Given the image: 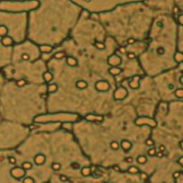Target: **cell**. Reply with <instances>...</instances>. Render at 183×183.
<instances>
[{
  "label": "cell",
  "mask_w": 183,
  "mask_h": 183,
  "mask_svg": "<svg viewBox=\"0 0 183 183\" xmlns=\"http://www.w3.org/2000/svg\"><path fill=\"white\" fill-rule=\"evenodd\" d=\"M128 95V91L126 90V88L124 87H120V88H118L114 93V99L117 100H124L125 98Z\"/></svg>",
  "instance_id": "cell-1"
},
{
  "label": "cell",
  "mask_w": 183,
  "mask_h": 183,
  "mask_svg": "<svg viewBox=\"0 0 183 183\" xmlns=\"http://www.w3.org/2000/svg\"><path fill=\"white\" fill-rule=\"evenodd\" d=\"M95 88L99 92H107L110 89V84L107 81H98L95 84Z\"/></svg>",
  "instance_id": "cell-2"
},
{
  "label": "cell",
  "mask_w": 183,
  "mask_h": 183,
  "mask_svg": "<svg viewBox=\"0 0 183 183\" xmlns=\"http://www.w3.org/2000/svg\"><path fill=\"white\" fill-rule=\"evenodd\" d=\"M120 63H121V59L117 55H112L111 57H109L108 59V64L112 66V67H118Z\"/></svg>",
  "instance_id": "cell-3"
},
{
  "label": "cell",
  "mask_w": 183,
  "mask_h": 183,
  "mask_svg": "<svg viewBox=\"0 0 183 183\" xmlns=\"http://www.w3.org/2000/svg\"><path fill=\"white\" fill-rule=\"evenodd\" d=\"M140 78H141L140 75H136V76L133 77V79L130 81L129 83H128V85H129L130 88H132V89H138L139 88Z\"/></svg>",
  "instance_id": "cell-4"
},
{
  "label": "cell",
  "mask_w": 183,
  "mask_h": 183,
  "mask_svg": "<svg viewBox=\"0 0 183 183\" xmlns=\"http://www.w3.org/2000/svg\"><path fill=\"white\" fill-rule=\"evenodd\" d=\"M46 161V156L43 154H37L34 156V162L37 165H42Z\"/></svg>",
  "instance_id": "cell-5"
},
{
  "label": "cell",
  "mask_w": 183,
  "mask_h": 183,
  "mask_svg": "<svg viewBox=\"0 0 183 183\" xmlns=\"http://www.w3.org/2000/svg\"><path fill=\"white\" fill-rule=\"evenodd\" d=\"M120 146L125 152H128L132 148V143L128 139H122L120 142Z\"/></svg>",
  "instance_id": "cell-6"
},
{
  "label": "cell",
  "mask_w": 183,
  "mask_h": 183,
  "mask_svg": "<svg viewBox=\"0 0 183 183\" xmlns=\"http://www.w3.org/2000/svg\"><path fill=\"white\" fill-rule=\"evenodd\" d=\"M75 86L79 90H84V89H86L88 87V83L85 80H78L75 84Z\"/></svg>",
  "instance_id": "cell-7"
},
{
  "label": "cell",
  "mask_w": 183,
  "mask_h": 183,
  "mask_svg": "<svg viewBox=\"0 0 183 183\" xmlns=\"http://www.w3.org/2000/svg\"><path fill=\"white\" fill-rule=\"evenodd\" d=\"M109 73L112 75H118L122 73V69L118 67H111L109 69Z\"/></svg>",
  "instance_id": "cell-8"
},
{
  "label": "cell",
  "mask_w": 183,
  "mask_h": 183,
  "mask_svg": "<svg viewBox=\"0 0 183 183\" xmlns=\"http://www.w3.org/2000/svg\"><path fill=\"white\" fill-rule=\"evenodd\" d=\"M85 119L90 120V121H103V116H95V115H87L85 117Z\"/></svg>",
  "instance_id": "cell-9"
},
{
  "label": "cell",
  "mask_w": 183,
  "mask_h": 183,
  "mask_svg": "<svg viewBox=\"0 0 183 183\" xmlns=\"http://www.w3.org/2000/svg\"><path fill=\"white\" fill-rule=\"evenodd\" d=\"M39 49L43 53H50L52 51V49H53V47L50 45H42L39 46Z\"/></svg>",
  "instance_id": "cell-10"
},
{
  "label": "cell",
  "mask_w": 183,
  "mask_h": 183,
  "mask_svg": "<svg viewBox=\"0 0 183 183\" xmlns=\"http://www.w3.org/2000/svg\"><path fill=\"white\" fill-rule=\"evenodd\" d=\"M43 79H44V81L45 82H47V83H50L52 80H53V75H52L50 72H45V73L43 74Z\"/></svg>",
  "instance_id": "cell-11"
},
{
  "label": "cell",
  "mask_w": 183,
  "mask_h": 183,
  "mask_svg": "<svg viewBox=\"0 0 183 183\" xmlns=\"http://www.w3.org/2000/svg\"><path fill=\"white\" fill-rule=\"evenodd\" d=\"M67 64L69 66V67H75V66H77L78 62H77V60L75 58V57H67Z\"/></svg>",
  "instance_id": "cell-12"
},
{
  "label": "cell",
  "mask_w": 183,
  "mask_h": 183,
  "mask_svg": "<svg viewBox=\"0 0 183 183\" xmlns=\"http://www.w3.org/2000/svg\"><path fill=\"white\" fill-rule=\"evenodd\" d=\"M57 90V85H56V84H50V85H49V86H48V93H55Z\"/></svg>",
  "instance_id": "cell-13"
},
{
  "label": "cell",
  "mask_w": 183,
  "mask_h": 183,
  "mask_svg": "<svg viewBox=\"0 0 183 183\" xmlns=\"http://www.w3.org/2000/svg\"><path fill=\"white\" fill-rule=\"evenodd\" d=\"M119 146H120V144L118 142L115 141V140L110 142V148L112 150H114V151H117V150L119 149Z\"/></svg>",
  "instance_id": "cell-14"
},
{
  "label": "cell",
  "mask_w": 183,
  "mask_h": 183,
  "mask_svg": "<svg viewBox=\"0 0 183 183\" xmlns=\"http://www.w3.org/2000/svg\"><path fill=\"white\" fill-rule=\"evenodd\" d=\"M136 161H137L139 164H144L147 161V158H146V156H145V155H139V156H137V158H136Z\"/></svg>",
  "instance_id": "cell-15"
},
{
  "label": "cell",
  "mask_w": 183,
  "mask_h": 183,
  "mask_svg": "<svg viewBox=\"0 0 183 183\" xmlns=\"http://www.w3.org/2000/svg\"><path fill=\"white\" fill-rule=\"evenodd\" d=\"M27 85V81L25 80V79H20V80L16 81V85H17L18 87H24L25 86V85Z\"/></svg>",
  "instance_id": "cell-16"
},
{
  "label": "cell",
  "mask_w": 183,
  "mask_h": 183,
  "mask_svg": "<svg viewBox=\"0 0 183 183\" xmlns=\"http://www.w3.org/2000/svg\"><path fill=\"white\" fill-rule=\"evenodd\" d=\"M22 167L24 168V170L28 171V170H31L32 168V164L30 162V161H24L22 164Z\"/></svg>",
  "instance_id": "cell-17"
},
{
  "label": "cell",
  "mask_w": 183,
  "mask_h": 183,
  "mask_svg": "<svg viewBox=\"0 0 183 183\" xmlns=\"http://www.w3.org/2000/svg\"><path fill=\"white\" fill-rule=\"evenodd\" d=\"M65 56H66V54L64 53V52L59 51V52H56L55 55H54V57H55L56 59H62Z\"/></svg>",
  "instance_id": "cell-18"
},
{
  "label": "cell",
  "mask_w": 183,
  "mask_h": 183,
  "mask_svg": "<svg viewBox=\"0 0 183 183\" xmlns=\"http://www.w3.org/2000/svg\"><path fill=\"white\" fill-rule=\"evenodd\" d=\"M156 52H157L158 55L162 56V55H164V53H165V49H164L162 46H160V47H158L157 49H156Z\"/></svg>",
  "instance_id": "cell-19"
},
{
  "label": "cell",
  "mask_w": 183,
  "mask_h": 183,
  "mask_svg": "<svg viewBox=\"0 0 183 183\" xmlns=\"http://www.w3.org/2000/svg\"><path fill=\"white\" fill-rule=\"evenodd\" d=\"M145 144H146V146L152 147V146H154V139H152V138H147V139L146 140V142H145Z\"/></svg>",
  "instance_id": "cell-20"
},
{
  "label": "cell",
  "mask_w": 183,
  "mask_h": 183,
  "mask_svg": "<svg viewBox=\"0 0 183 183\" xmlns=\"http://www.w3.org/2000/svg\"><path fill=\"white\" fill-rule=\"evenodd\" d=\"M94 46L97 48L98 49H105V44L103 42H94Z\"/></svg>",
  "instance_id": "cell-21"
},
{
  "label": "cell",
  "mask_w": 183,
  "mask_h": 183,
  "mask_svg": "<svg viewBox=\"0 0 183 183\" xmlns=\"http://www.w3.org/2000/svg\"><path fill=\"white\" fill-rule=\"evenodd\" d=\"M148 154H149L150 156H155L156 148L154 147V146H152L151 148H149V150H148Z\"/></svg>",
  "instance_id": "cell-22"
},
{
  "label": "cell",
  "mask_w": 183,
  "mask_h": 183,
  "mask_svg": "<svg viewBox=\"0 0 183 183\" xmlns=\"http://www.w3.org/2000/svg\"><path fill=\"white\" fill-rule=\"evenodd\" d=\"M128 172H130V173H137L138 171H139V170H138L137 167H136V166H131L130 168H128Z\"/></svg>",
  "instance_id": "cell-23"
},
{
  "label": "cell",
  "mask_w": 183,
  "mask_h": 183,
  "mask_svg": "<svg viewBox=\"0 0 183 183\" xmlns=\"http://www.w3.org/2000/svg\"><path fill=\"white\" fill-rule=\"evenodd\" d=\"M90 172H91V169L89 167H84L83 169H82V173H83L84 175L88 176L89 174H90Z\"/></svg>",
  "instance_id": "cell-24"
},
{
  "label": "cell",
  "mask_w": 183,
  "mask_h": 183,
  "mask_svg": "<svg viewBox=\"0 0 183 183\" xmlns=\"http://www.w3.org/2000/svg\"><path fill=\"white\" fill-rule=\"evenodd\" d=\"M51 168L54 170V171H58V170H60V168H61V164H59V162H54V164H52Z\"/></svg>",
  "instance_id": "cell-25"
},
{
  "label": "cell",
  "mask_w": 183,
  "mask_h": 183,
  "mask_svg": "<svg viewBox=\"0 0 183 183\" xmlns=\"http://www.w3.org/2000/svg\"><path fill=\"white\" fill-rule=\"evenodd\" d=\"M21 58L24 61H28L30 59V55L28 53H23L22 56H21Z\"/></svg>",
  "instance_id": "cell-26"
},
{
  "label": "cell",
  "mask_w": 183,
  "mask_h": 183,
  "mask_svg": "<svg viewBox=\"0 0 183 183\" xmlns=\"http://www.w3.org/2000/svg\"><path fill=\"white\" fill-rule=\"evenodd\" d=\"M127 57H128V58H129V59H134L135 57H136V54H135L134 52H128Z\"/></svg>",
  "instance_id": "cell-27"
},
{
  "label": "cell",
  "mask_w": 183,
  "mask_h": 183,
  "mask_svg": "<svg viewBox=\"0 0 183 183\" xmlns=\"http://www.w3.org/2000/svg\"><path fill=\"white\" fill-rule=\"evenodd\" d=\"M159 151L160 152H162V153H166V146H164V145H160L159 146ZM167 154V153H166Z\"/></svg>",
  "instance_id": "cell-28"
},
{
  "label": "cell",
  "mask_w": 183,
  "mask_h": 183,
  "mask_svg": "<svg viewBox=\"0 0 183 183\" xmlns=\"http://www.w3.org/2000/svg\"><path fill=\"white\" fill-rule=\"evenodd\" d=\"M127 42H128V44H129V45H132V44H134L135 42H136V39H135L134 38H128Z\"/></svg>",
  "instance_id": "cell-29"
},
{
  "label": "cell",
  "mask_w": 183,
  "mask_h": 183,
  "mask_svg": "<svg viewBox=\"0 0 183 183\" xmlns=\"http://www.w3.org/2000/svg\"><path fill=\"white\" fill-rule=\"evenodd\" d=\"M71 167L73 168V169H79V164H77V162H75V161H73L72 164H71Z\"/></svg>",
  "instance_id": "cell-30"
},
{
  "label": "cell",
  "mask_w": 183,
  "mask_h": 183,
  "mask_svg": "<svg viewBox=\"0 0 183 183\" xmlns=\"http://www.w3.org/2000/svg\"><path fill=\"white\" fill-rule=\"evenodd\" d=\"M164 154L162 153V152H156V154H155V156L157 158H162L164 157Z\"/></svg>",
  "instance_id": "cell-31"
},
{
  "label": "cell",
  "mask_w": 183,
  "mask_h": 183,
  "mask_svg": "<svg viewBox=\"0 0 183 183\" xmlns=\"http://www.w3.org/2000/svg\"><path fill=\"white\" fill-rule=\"evenodd\" d=\"M125 161H126L127 162H129V164H131L132 161H133V158H132L131 156H128V157H127L126 159H125Z\"/></svg>",
  "instance_id": "cell-32"
},
{
  "label": "cell",
  "mask_w": 183,
  "mask_h": 183,
  "mask_svg": "<svg viewBox=\"0 0 183 183\" xmlns=\"http://www.w3.org/2000/svg\"><path fill=\"white\" fill-rule=\"evenodd\" d=\"M60 179H61V180H63V181H66V180H67V177H66L65 175H61L60 176Z\"/></svg>",
  "instance_id": "cell-33"
},
{
  "label": "cell",
  "mask_w": 183,
  "mask_h": 183,
  "mask_svg": "<svg viewBox=\"0 0 183 183\" xmlns=\"http://www.w3.org/2000/svg\"><path fill=\"white\" fill-rule=\"evenodd\" d=\"M38 127L37 126H34V125H31V126L29 127L30 129H33V128H37Z\"/></svg>",
  "instance_id": "cell-34"
},
{
  "label": "cell",
  "mask_w": 183,
  "mask_h": 183,
  "mask_svg": "<svg viewBox=\"0 0 183 183\" xmlns=\"http://www.w3.org/2000/svg\"><path fill=\"white\" fill-rule=\"evenodd\" d=\"M113 168H114V169L115 170H116V171H119V168H118V166H114V167H113Z\"/></svg>",
  "instance_id": "cell-35"
}]
</instances>
